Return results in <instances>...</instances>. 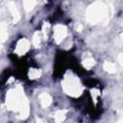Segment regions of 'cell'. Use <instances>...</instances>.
Here are the masks:
<instances>
[{
	"label": "cell",
	"mask_w": 123,
	"mask_h": 123,
	"mask_svg": "<svg viewBox=\"0 0 123 123\" xmlns=\"http://www.w3.org/2000/svg\"><path fill=\"white\" fill-rule=\"evenodd\" d=\"M8 37H9V34H8L7 24L5 22H0V44L6 41Z\"/></svg>",
	"instance_id": "8"
},
{
	"label": "cell",
	"mask_w": 123,
	"mask_h": 123,
	"mask_svg": "<svg viewBox=\"0 0 123 123\" xmlns=\"http://www.w3.org/2000/svg\"><path fill=\"white\" fill-rule=\"evenodd\" d=\"M40 33L38 31H36L33 35V37H32V43L35 47H38L39 44H40Z\"/></svg>",
	"instance_id": "14"
},
{
	"label": "cell",
	"mask_w": 123,
	"mask_h": 123,
	"mask_svg": "<svg viewBox=\"0 0 123 123\" xmlns=\"http://www.w3.org/2000/svg\"><path fill=\"white\" fill-rule=\"evenodd\" d=\"M6 106L7 109L15 111L20 119H25L29 115V103L23 88L20 86L8 91L6 96Z\"/></svg>",
	"instance_id": "1"
},
{
	"label": "cell",
	"mask_w": 123,
	"mask_h": 123,
	"mask_svg": "<svg viewBox=\"0 0 123 123\" xmlns=\"http://www.w3.org/2000/svg\"><path fill=\"white\" fill-rule=\"evenodd\" d=\"M66 113H67V111L66 110H60V111H57L54 114V120L56 123H62L64 121L65 117H66Z\"/></svg>",
	"instance_id": "9"
},
{
	"label": "cell",
	"mask_w": 123,
	"mask_h": 123,
	"mask_svg": "<svg viewBox=\"0 0 123 123\" xmlns=\"http://www.w3.org/2000/svg\"><path fill=\"white\" fill-rule=\"evenodd\" d=\"M8 8H9V11L11 12V13L12 15V22L13 23H17L18 20L20 19V13H19V12L17 10L15 2H12V1L8 2Z\"/></svg>",
	"instance_id": "6"
},
{
	"label": "cell",
	"mask_w": 123,
	"mask_h": 123,
	"mask_svg": "<svg viewBox=\"0 0 123 123\" xmlns=\"http://www.w3.org/2000/svg\"><path fill=\"white\" fill-rule=\"evenodd\" d=\"M103 68L105 71H107L108 73H111V74H113L116 72V66L114 63L111 62H105L104 64H103Z\"/></svg>",
	"instance_id": "10"
},
{
	"label": "cell",
	"mask_w": 123,
	"mask_h": 123,
	"mask_svg": "<svg viewBox=\"0 0 123 123\" xmlns=\"http://www.w3.org/2000/svg\"><path fill=\"white\" fill-rule=\"evenodd\" d=\"M116 123H123V121H122V119H119L116 121Z\"/></svg>",
	"instance_id": "20"
},
{
	"label": "cell",
	"mask_w": 123,
	"mask_h": 123,
	"mask_svg": "<svg viewBox=\"0 0 123 123\" xmlns=\"http://www.w3.org/2000/svg\"><path fill=\"white\" fill-rule=\"evenodd\" d=\"M49 28H50V24H49V22H44L43 23V25H42V36H43V37L46 39L47 38V33H48V31H49Z\"/></svg>",
	"instance_id": "15"
},
{
	"label": "cell",
	"mask_w": 123,
	"mask_h": 123,
	"mask_svg": "<svg viewBox=\"0 0 123 123\" xmlns=\"http://www.w3.org/2000/svg\"><path fill=\"white\" fill-rule=\"evenodd\" d=\"M62 86L63 91L72 97H79L83 92V86L80 80L71 73H68L64 76L62 82Z\"/></svg>",
	"instance_id": "3"
},
{
	"label": "cell",
	"mask_w": 123,
	"mask_h": 123,
	"mask_svg": "<svg viewBox=\"0 0 123 123\" xmlns=\"http://www.w3.org/2000/svg\"><path fill=\"white\" fill-rule=\"evenodd\" d=\"M28 76H29V78L31 80L39 78L41 76V70L37 69V68H30V70L28 72Z\"/></svg>",
	"instance_id": "11"
},
{
	"label": "cell",
	"mask_w": 123,
	"mask_h": 123,
	"mask_svg": "<svg viewBox=\"0 0 123 123\" xmlns=\"http://www.w3.org/2000/svg\"><path fill=\"white\" fill-rule=\"evenodd\" d=\"M54 39L56 43H61L67 36V28L63 24H57L54 27Z\"/></svg>",
	"instance_id": "4"
},
{
	"label": "cell",
	"mask_w": 123,
	"mask_h": 123,
	"mask_svg": "<svg viewBox=\"0 0 123 123\" xmlns=\"http://www.w3.org/2000/svg\"><path fill=\"white\" fill-rule=\"evenodd\" d=\"M39 101H40V105L42 108H47L52 103V97L49 93L43 92L39 95Z\"/></svg>",
	"instance_id": "7"
},
{
	"label": "cell",
	"mask_w": 123,
	"mask_h": 123,
	"mask_svg": "<svg viewBox=\"0 0 123 123\" xmlns=\"http://www.w3.org/2000/svg\"><path fill=\"white\" fill-rule=\"evenodd\" d=\"M75 29L77 30V31H82L83 30V26H82V24H80V23H77L76 25H75Z\"/></svg>",
	"instance_id": "18"
},
{
	"label": "cell",
	"mask_w": 123,
	"mask_h": 123,
	"mask_svg": "<svg viewBox=\"0 0 123 123\" xmlns=\"http://www.w3.org/2000/svg\"><path fill=\"white\" fill-rule=\"evenodd\" d=\"M95 65V60L93 58H86L84 61H83V66L86 68V69H90L92 68L93 66Z\"/></svg>",
	"instance_id": "12"
},
{
	"label": "cell",
	"mask_w": 123,
	"mask_h": 123,
	"mask_svg": "<svg viewBox=\"0 0 123 123\" xmlns=\"http://www.w3.org/2000/svg\"><path fill=\"white\" fill-rule=\"evenodd\" d=\"M29 49H30V42H29V40L26 37H22V38H20L17 41L14 52L18 56H22V55H25L29 51Z\"/></svg>",
	"instance_id": "5"
},
{
	"label": "cell",
	"mask_w": 123,
	"mask_h": 123,
	"mask_svg": "<svg viewBox=\"0 0 123 123\" xmlns=\"http://www.w3.org/2000/svg\"><path fill=\"white\" fill-rule=\"evenodd\" d=\"M118 62H119L120 65L123 64V54H122V53H120V54L118 55Z\"/></svg>",
	"instance_id": "17"
},
{
	"label": "cell",
	"mask_w": 123,
	"mask_h": 123,
	"mask_svg": "<svg viewBox=\"0 0 123 123\" xmlns=\"http://www.w3.org/2000/svg\"><path fill=\"white\" fill-rule=\"evenodd\" d=\"M36 4H37V2H36V1H33V0H26V1H23L24 10H25L27 12H31V11L35 8Z\"/></svg>",
	"instance_id": "13"
},
{
	"label": "cell",
	"mask_w": 123,
	"mask_h": 123,
	"mask_svg": "<svg viewBox=\"0 0 123 123\" xmlns=\"http://www.w3.org/2000/svg\"><path fill=\"white\" fill-rule=\"evenodd\" d=\"M35 123H43V122H42V120H41L40 118H37V119H36V122H35Z\"/></svg>",
	"instance_id": "19"
},
{
	"label": "cell",
	"mask_w": 123,
	"mask_h": 123,
	"mask_svg": "<svg viewBox=\"0 0 123 123\" xmlns=\"http://www.w3.org/2000/svg\"><path fill=\"white\" fill-rule=\"evenodd\" d=\"M90 94H91V97H92L94 103L96 104V102H97V98H98V96L100 95V91H99L97 88H92V89L90 90Z\"/></svg>",
	"instance_id": "16"
},
{
	"label": "cell",
	"mask_w": 123,
	"mask_h": 123,
	"mask_svg": "<svg viewBox=\"0 0 123 123\" xmlns=\"http://www.w3.org/2000/svg\"><path fill=\"white\" fill-rule=\"evenodd\" d=\"M109 10L107 6L102 2L92 3L86 10V18L90 24H97L108 17Z\"/></svg>",
	"instance_id": "2"
}]
</instances>
